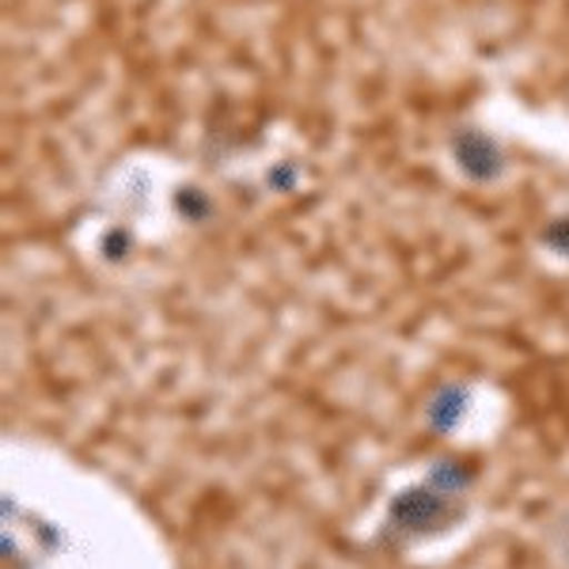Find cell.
I'll list each match as a JSON object with an SVG mask.
<instances>
[{
  "mask_svg": "<svg viewBox=\"0 0 569 569\" xmlns=\"http://www.w3.org/2000/svg\"><path fill=\"white\" fill-rule=\"evenodd\" d=\"M460 160H463V168L471 171V176H493V171H498V163H501V156H498V149H493L490 141H482L479 133H471V137H463V141H460Z\"/></svg>",
  "mask_w": 569,
  "mask_h": 569,
  "instance_id": "6da1fadb",
  "label": "cell"
}]
</instances>
